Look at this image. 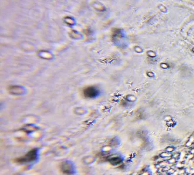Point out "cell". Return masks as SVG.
Instances as JSON below:
<instances>
[{
	"mask_svg": "<svg viewBox=\"0 0 194 175\" xmlns=\"http://www.w3.org/2000/svg\"><path fill=\"white\" fill-rule=\"evenodd\" d=\"M109 162L112 164H117L120 162V159L119 157H114L109 159Z\"/></svg>",
	"mask_w": 194,
	"mask_h": 175,
	"instance_id": "3",
	"label": "cell"
},
{
	"mask_svg": "<svg viewBox=\"0 0 194 175\" xmlns=\"http://www.w3.org/2000/svg\"><path fill=\"white\" fill-rule=\"evenodd\" d=\"M37 149H34L28 152L25 156L21 157L17 159V162L18 163H27L31 162L34 160H36L37 157Z\"/></svg>",
	"mask_w": 194,
	"mask_h": 175,
	"instance_id": "1",
	"label": "cell"
},
{
	"mask_svg": "<svg viewBox=\"0 0 194 175\" xmlns=\"http://www.w3.org/2000/svg\"><path fill=\"white\" fill-rule=\"evenodd\" d=\"M99 93V91L94 86H89L84 89L83 91L84 96L87 98H94L96 97Z\"/></svg>",
	"mask_w": 194,
	"mask_h": 175,
	"instance_id": "2",
	"label": "cell"
}]
</instances>
